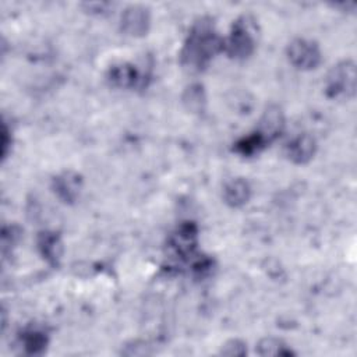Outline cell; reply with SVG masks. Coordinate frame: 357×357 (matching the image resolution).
<instances>
[{
	"instance_id": "obj_1",
	"label": "cell",
	"mask_w": 357,
	"mask_h": 357,
	"mask_svg": "<svg viewBox=\"0 0 357 357\" xmlns=\"http://www.w3.org/2000/svg\"><path fill=\"white\" fill-rule=\"evenodd\" d=\"M219 52H223V39L209 21L201 20L192 26L184 42L180 53L181 64L191 71H201Z\"/></svg>"
},
{
	"instance_id": "obj_2",
	"label": "cell",
	"mask_w": 357,
	"mask_h": 357,
	"mask_svg": "<svg viewBox=\"0 0 357 357\" xmlns=\"http://www.w3.org/2000/svg\"><path fill=\"white\" fill-rule=\"evenodd\" d=\"M357 89L356 63L350 59L340 60L331 67L325 77V93L335 100L354 98Z\"/></svg>"
},
{
	"instance_id": "obj_3",
	"label": "cell",
	"mask_w": 357,
	"mask_h": 357,
	"mask_svg": "<svg viewBox=\"0 0 357 357\" xmlns=\"http://www.w3.org/2000/svg\"><path fill=\"white\" fill-rule=\"evenodd\" d=\"M255 50V26L250 17H240L231 26L226 39H223V52L236 60L250 57Z\"/></svg>"
},
{
	"instance_id": "obj_4",
	"label": "cell",
	"mask_w": 357,
	"mask_h": 357,
	"mask_svg": "<svg viewBox=\"0 0 357 357\" xmlns=\"http://www.w3.org/2000/svg\"><path fill=\"white\" fill-rule=\"evenodd\" d=\"M286 57L289 63L300 71H311L322 61L319 45L307 38H294L286 46Z\"/></svg>"
},
{
	"instance_id": "obj_5",
	"label": "cell",
	"mask_w": 357,
	"mask_h": 357,
	"mask_svg": "<svg viewBox=\"0 0 357 357\" xmlns=\"http://www.w3.org/2000/svg\"><path fill=\"white\" fill-rule=\"evenodd\" d=\"M151 28V11L142 4L126 7L120 15V29L127 36L142 38Z\"/></svg>"
},
{
	"instance_id": "obj_6",
	"label": "cell",
	"mask_w": 357,
	"mask_h": 357,
	"mask_svg": "<svg viewBox=\"0 0 357 357\" xmlns=\"http://www.w3.org/2000/svg\"><path fill=\"white\" fill-rule=\"evenodd\" d=\"M82 176L74 170H64L53 177L52 190L63 204H74L82 191Z\"/></svg>"
},
{
	"instance_id": "obj_7",
	"label": "cell",
	"mask_w": 357,
	"mask_h": 357,
	"mask_svg": "<svg viewBox=\"0 0 357 357\" xmlns=\"http://www.w3.org/2000/svg\"><path fill=\"white\" fill-rule=\"evenodd\" d=\"M284 121L283 109L276 103H271L264 109L255 132H258L265 139V142L269 144L280 137L284 130Z\"/></svg>"
},
{
	"instance_id": "obj_8",
	"label": "cell",
	"mask_w": 357,
	"mask_h": 357,
	"mask_svg": "<svg viewBox=\"0 0 357 357\" xmlns=\"http://www.w3.org/2000/svg\"><path fill=\"white\" fill-rule=\"evenodd\" d=\"M317 149L318 144L314 135L300 132L286 144L284 155L294 165H305L315 156Z\"/></svg>"
},
{
	"instance_id": "obj_9",
	"label": "cell",
	"mask_w": 357,
	"mask_h": 357,
	"mask_svg": "<svg viewBox=\"0 0 357 357\" xmlns=\"http://www.w3.org/2000/svg\"><path fill=\"white\" fill-rule=\"evenodd\" d=\"M252 195V188L244 177L229 178L222 188V199L229 208H241L248 204Z\"/></svg>"
},
{
	"instance_id": "obj_10",
	"label": "cell",
	"mask_w": 357,
	"mask_h": 357,
	"mask_svg": "<svg viewBox=\"0 0 357 357\" xmlns=\"http://www.w3.org/2000/svg\"><path fill=\"white\" fill-rule=\"evenodd\" d=\"M36 245L42 258L52 266H57L63 255V241L57 231L43 230L36 237Z\"/></svg>"
},
{
	"instance_id": "obj_11",
	"label": "cell",
	"mask_w": 357,
	"mask_h": 357,
	"mask_svg": "<svg viewBox=\"0 0 357 357\" xmlns=\"http://www.w3.org/2000/svg\"><path fill=\"white\" fill-rule=\"evenodd\" d=\"M106 79L112 86L116 88H132L139 79L137 68L130 63H117L109 67L106 73Z\"/></svg>"
},
{
	"instance_id": "obj_12",
	"label": "cell",
	"mask_w": 357,
	"mask_h": 357,
	"mask_svg": "<svg viewBox=\"0 0 357 357\" xmlns=\"http://www.w3.org/2000/svg\"><path fill=\"white\" fill-rule=\"evenodd\" d=\"M47 343V333L38 326H28L20 333V344L26 354L39 356L45 353Z\"/></svg>"
},
{
	"instance_id": "obj_13",
	"label": "cell",
	"mask_w": 357,
	"mask_h": 357,
	"mask_svg": "<svg viewBox=\"0 0 357 357\" xmlns=\"http://www.w3.org/2000/svg\"><path fill=\"white\" fill-rule=\"evenodd\" d=\"M197 227L192 223L181 225L177 231L173 234L170 244L176 254H180L181 257L191 255L197 245Z\"/></svg>"
},
{
	"instance_id": "obj_14",
	"label": "cell",
	"mask_w": 357,
	"mask_h": 357,
	"mask_svg": "<svg viewBox=\"0 0 357 357\" xmlns=\"http://www.w3.org/2000/svg\"><path fill=\"white\" fill-rule=\"evenodd\" d=\"M181 103L185 107V110H188L192 114L202 113L206 105V95L204 86L198 82L187 85L181 93Z\"/></svg>"
},
{
	"instance_id": "obj_15",
	"label": "cell",
	"mask_w": 357,
	"mask_h": 357,
	"mask_svg": "<svg viewBox=\"0 0 357 357\" xmlns=\"http://www.w3.org/2000/svg\"><path fill=\"white\" fill-rule=\"evenodd\" d=\"M255 353L258 356H291L294 351L287 346L286 342H283L279 337L275 336H266L262 337L257 346H255Z\"/></svg>"
},
{
	"instance_id": "obj_16",
	"label": "cell",
	"mask_w": 357,
	"mask_h": 357,
	"mask_svg": "<svg viewBox=\"0 0 357 357\" xmlns=\"http://www.w3.org/2000/svg\"><path fill=\"white\" fill-rule=\"evenodd\" d=\"M268 144L265 142V139L258 134V132H251L243 138H240L236 144H234V151L237 153H240L241 156H252L255 153H258L261 149H264Z\"/></svg>"
},
{
	"instance_id": "obj_17",
	"label": "cell",
	"mask_w": 357,
	"mask_h": 357,
	"mask_svg": "<svg viewBox=\"0 0 357 357\" xmlns=\"http://www.w3.org/2000/svg\"><path fill=\"white\" fill-rule=\"evenodd\" d=\"M219 354L226 357H243L247 354V343L237 337L229 339L220 346Z\"/></svg>"
},
{
	"instance_id": "obj_18",
	"label": "cell",
	"mask_w": 357,
	"mask_h": 357,
	"mask_svg": "<svg viewBox=\"0 0 357 357\" xmlns=\"http://www.w3.org/2000/svg\"><path fill=\"white\" fill-rule=\"evenodd\" d=\"M121 354H124V356H145V354H151V350L145 342L132 340L130 344H126L124 347H121Z\"/></svg>"
},
{
	"instance_id": "obj_19",
	"label": "cell",
	"mask_w": 357,
	"mask_h": 357,
	"mask_svg": "<svg viewBox=\"0 0 357 357\" xmlns=\"http://www.w3.org/2000/svg\"><path fill=\"white\" fill-rule=\"evenodd\" d=\"M84 7H86V10H89L88 13L91 14H98V15H102V14H107L110 11V8H113V4L112 3H85Z\"/></svg>"
},
{
	"instance_id": "obj_20",
	"label": "cell",
	"mask_w": 357,
	"mask_h": 357,
	"mask_svg": "<svg viewBox=\"0 0 357 357\" xmlns=\"http://www.w3.org/2000/svg\"><path fill=\"white\" fill-rule=\"evenodd\" d=\"M8 135H11V130L7 127V123L3 121L1 127V159L4 160L8 155V148L11 145V139H8Z\"/></svg>"
}]
</instances>
